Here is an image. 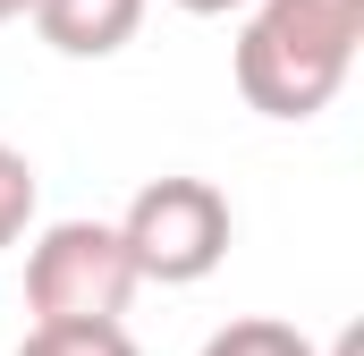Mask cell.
I'll return each mask as SVG.
<instances>
[{"label":"cell","mask_w":364,"mask_h":356,"mask_svg":"<svg viewBox=\"0 0 364 356\" xmlns=\"http://www.w3.org/2000/svg\"><path fill=\"white\" fill-rule=\"evenodd\" d=\"M203 356H322L296 323H272V314H237V323H220L212 340H203Z\"/></svg>","instance_id":"8992f818"},{"label":"cell","mask_w":364,"mask_h":356,"mask_svg":"<svg viewBox=\"0 0 364 356\" xmlns=\"http://www.w3.org/2000/svg\"><path fill=\"white\" fill-rule=\"evenodd\" d=\"M34 162L17 153V145H0V246H17L26 238V221H34Z\"/></svg>","instance_id":"52a82bcc"},{"label":"cell","mask_w":364,"mask_h":356,"mask_svg":"<svg viewBox=\"0 0 364 356\" xmlns=\"http://www.w3.org/2000/svg\"><path fill=\"white\" fill-rule=\"evenodd\" d=\"M246 34H237V93L263 119H314L331 110V93L348 85L364 43V0H246Z\"/></svg>","instance_id":"6da1fadb"},{"label":"cell","mask_w":364,"mask_h":356,"mask_svg":"<svg viewBox=\"0 0 364 356\" xmlns=\"http://www.w3.org/2000/svg\"><path fill=\"white\" fill-rule=\"evenodd\" d=\"M170 9H186V17H229V9H246V0H170Z\"/></svg>","instance_id":"ba28073f"},{"label":"cell","mask_w":364,"mask_h":356,"mask_svg":"<svg viewBox=\"0 0 364 356\" xmlns=\"http://www.w3.org/2000/svg\"><path fill=\"white\" fill-rule=\"evenodd\" d=\"M26 17L60 60H110V51L136 43L144 0H26Z\"/></svg>","instance_id":"277c9868"},{"label":"cell","mask_w":364,"mask_h":356,"mask_svg":"<svg viewBox=\"0 0 364 356\" xmlns=\"http://www.w3.org/2000/svg\"><path fill=\"white\" fill-rule=\"evenodd\" d=\"M119 238H127V263L136 280H161V288H195V280H212L220 255H229V238H237V221H229V195L212 187V178H153V187H136V204L119 212Z\"/></svg>","instance_id":"7a4b0ae2"},{"label":"cell","mask_w":364,"mask_h":356,"mask_svg":"<svg viewBox=\"0 0 364 356\" xmlns=\"http://www.w3.org/2000/svg\"><path fill=\"white\" fill-rule=\"evenodd\" d=\"M17 356H136L127 323H34Z\"/></svg>","instance_id":"5b68a950"},{"label":"cell","mask_w":364,"mask_h":356,"mask_svg":"<svg viewBox=\"0 0 364 356\" xmlns=\"http://www.w3.org/2000/svg\"><path fill=\"white\" fill-rule=\"evenodd\" d=\"M9 17H26V0H0V26H9Z\"/></svg>","instance_id":"9c48e42d"},{"label":"cell","mask_w":364,"mask_h":356,"mask_svg":"<svg viewBox=\"0 0 364 356\" xmlns=\"http://www.w3.org/2000/svg\"><path fill=\"white\" fill-rule=\"evenodd\" d=\"M144 280L127 263L119 221H51L26 255V305L34 323H119Z\"/></svg>","instance_id":"3957f363"}]
</instances>
